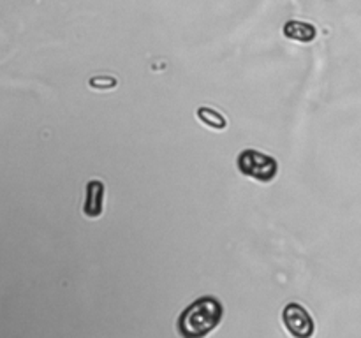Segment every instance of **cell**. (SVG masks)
Wrapping results in <instances>:
<instances>
[{
  "label": "cell",
  "mask_w": 361,
  "mask_h": 338,
  "mask_svg": "<svg viewBox=\"0 0 361 338\" xmlns=\"http://www.w3.org/2000/svg\"><path fill=\"white\" fill-rule=\"evenodd\" d=\"M224 306L215 296H201L178 317L176 330L182 338H204L221 324Z\"/></svg>",
  "instance_id": "6da1fadb"
},
{
  "label": "cell",
  "mask_w": 361,
  "mask_h": 338,
  "mask_svg": "<svg viewBox=\"0 0 361 338\" xmlns=\"http://www.w3.org/2000/svg\"><path fill=\"white\" fill-rule=\"evenodd\" d=\"M102 203H104V183L101 180H90L87 183V197H85L83 213L90 218L101 217Z\"/></svg>",
  "instance_id": "277c9868"
},
{
  "label": "cell",
  "mask_w": 361,
  "mask_h": 338,
  "mask_svg": "<svg viewBox=\"0 0 361 338\" xmlns=\"http://www.w3.org/2000/svg\"><path fill=\"white\" fill-rule=\"evenodd\" d=\"M236 165L242 175L250 176L261 183L271 182L279 173L277 161L257 150H243L236 158Z\"/></svg>",
  "instance_id": "7a4b0ae2"
},
{
  "label": "cell",
  "mask_w": 361,
  "mask_h": 338,
  "mask_svg": "<svg viewBox=\"0 0 361 338\" xmlns=\"http://www.w3.org/2000/svg\"><path fill=\"white\" fill-rule=\"evenodd\" d=\"M197 118L204 123V125L212 127L215 130L226 129V118L219 111L212 108H200L197 109Z\"/></svg>",
  "instance_id": "8992f818"
},
{
  "label": "cell",
  "mask_w": 361,
  "mask_h": 338,
  "mask_svg": "<svg viewBox=\"0 0 361 338\" xmlns=\"http://www.w3.org/2000/svg\"><path fill=\"white\" fill-rule=\"evenodd\" d=\"M284 35L288 39H293V41L312 42L314 39H316L317 32L314 25L295 20V21H288V23L284 25Z\"/></svg>",
  "instance_id": "5b68a950"
},
{
  "label": "cell",
  "mask_w": 361,
  "mask_h": 338,
  "mask_svg": "<svg viewBox=\"0 0 361 338\" xmlns=\"http://www.w3.org/2000/svg\"><path fill=\"white\" fill-rule=\"evenodd\" d=\"M282 320H284L286 330L289 334L295 338H312L314 330V320L310 313L303 308L300 303H289L286 305L284 312H282Z\"/></svg>",
  "instance_id": "3957f363"
}]
</instances>
